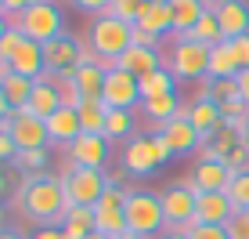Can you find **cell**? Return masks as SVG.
Listing matches in <instances>:
<instances>
[{"label": "cell", "instance_id": "1", "mask_svg": "<svg viewBox=\"0 0 249 239\" xmlns=\"http://www.w3.org/2000/svg\"><path fill=\"white\" fill-rule=\"evenodd\" d=\"M18 203L25 210V218L36 221L40 228H51V225H62L65 218V192H62V181L51 174H33L22 181V192H18Z\"/></svg>", "mask_w": 249, "mask_h": 239}, {"label": "cell", "instance_id": "2", "mask_svg": "<svg viewBox=\"0 0 249 239\" xmlns=\"http://www.w3.org/2000/svg\"><path fill=\"white\" fill-rule=\"evenodd\" d=\"M170 156H174V149H170V141L162 134H134L123 145V170L134 174V178H148Z\"/></svg>", "mask_w": 249, "mask_h": 239}, {"label": "cell", "instance_id": "3", "mask_svg": "<svg viewBox=\"0 0 249 239\" xmlns=\"http://www.w3.org/2000/svg\"><path fill=\"white\" fill-rule=\"evenodd\" d=\"M11 29H18L22 37L36 40V44H51V40L65 37V15L54 0H36L29 11H22L11 22Z\"/></svg>", "mask_w": 249, "mask_h": 239}, {"label": "cell", "instance_id": "4", "mask_svg": "<svg viewBox=\"0 0 249 239\" xmlns=\"http://www.w3.org/2000/svg\"><path fill=\"white\" fill-rule=\"evenodd\" d=\"M174 44H170L166 55V69L177 76V80H202L210 76V47L192 40L188 33H170Z\"/></svg>", "mask_w": 249, "mask_h": 239}, {"label": "cell", "instance_id": "5", "mask_svg": "<svg viewBox=\"0 0 249 239\" xmlns=\"http://www.w3.org/2000/svg\"><path fill=\"white\" fill-rule=\"evenodd\" d=\"M126 232L137 236H156L159 228H166V218H162V199L159 192H144V189H126Z\"/></svg>", "mask_w": 249, "mask_h": 239}, {"label": "cell", "instance_id": "6", "mask_svg": "<svg viewBox=\"0 0 249 239\" xmlns=\"http://www.w3.org/2000/svg\"><path fill=\"white\" fill-rule=\"evenodd\" d=\"M0 58L7 62V69L18 73V76H29V80L44 76V44L22 37L18 29L4 33V40H0Z\"/></svg>", "mask_w": 249, "mask_h": 239}, {"label": "cell", "instance_id": "7", "mask_svg": "<svg viewBox=\"0 0 249 239\" xmlns=\"http://www.w3.org/2000/svg\"><path fill=\"white\" fill-rule=\"evenodd\" d=\"M62 192H65V210L69 207H94V203L101 199V192L108 189V178L105 170H90V167H72L62 178Z\"/></svg>", "mask_w": 249, "mask_h": 239}, {"label": "cell", "instance_id": "8", "mask_svg": "<svg viewBox=\"0 0 249 239\" xmlns=\"http://www.w3.org/2000/svg\"><path fill=\"white\" fill-rule=\"evenodd\" d=\"M87 40L94 44V51H98L101 58H119L126 47L134 44V25L116 19V15H94L90 19V33Z\"/></svg>", "mask_w": 249, "mask_h": 239}, {"label": "cell", "instance_id": "9", "mask_svg": "<svg viewBox=\"0 0 249 239\" xmlns=\"http://www.w3.org/2000/svg\"><path fill=\"white\" fill-rule=\"evenodd\" d=\"M0 134H7V138L18 145V152H25V149H47V145H51L47 120L33 116L29 109H11V116L0 120Z\"/></svg>", "mask_w": 249, "mask_h": 239}, {"label": "cell", "instance_id": "10", "mask_svg": "<svg viewBox=\"0 0 249 239\" xmlns=\"http://www.w3.org/2000/svg\"><path fill=\"white\" fill-rule=\"evenodd\" d=\"M101 101L108 109H134L141 105V80L126 69L105 73V87H101Z\"/></svg>", "mask_w": 249, "mask_h": 239}, {"label": "cell", "instance_id": "11", "mask_svg": "<svg viewBox=\"0 0 249 239\" xmlns=\"http://www.w3.org/2000/svg\"><path fill=\"white\" fill-rule=\"evenodd\" d=\"M65 152H69V163H72V167L101 170L105 159H108V138H105V134H80Z\"/></svg>", "mask_w": 249, "mask_h": 239}, {"label": "cell", "instance_id": "12", "mask_svg": "<svg viewBox=\"0 0 249 239\" xmlns=\"http://www.w3.org/2000/svg\"><path fill=\"white\" fill-rule=\"evenodd\" d=\"M159 199H162V218H166V225H181V221L195 218V189H192V181L170 185L166 192H159Z\"/></svg>", "mask_w": 249, "mask_h": 239}, {"label": "cell", "instance_id": "13", "mask_svg": "<svg viewBox=\"0 0 249 239\" xmlns=\"http://www.w3.org/2000/svg\"><path fill=\"white\" fill-rule=\"evenodd\" d=\"M156 134H162V138L170 141V149H174V156H188V152L202 149V134L192 127V120L188 116H174L170 123H162Z\"/></svg>", "mask_w": 249, "mask_h": 239}, {"label": "cell", "instance_id": "14", "mask_svg": "<svg viewBox=\"0 0 249 239\" xmlns=\"http://www.w3.org/2000/svg\"><path fill=\"white\" fill-rule=\"evenodd\" d=\"M213 15L220 22L224 40H235V37H246L249 33V0H217Z\"/></svg>", "mask_w": 249, "mask_h": 239}, {"label": "cell", "instance_id": "15", "mask_svg": "<svg viewBox=\"0 0 249 239\" xmlns=\"http://www.w3.org/2000/svg\"><path fill=\"white\" fill-rule=\"evenodd\" d=\"M80 65V40L76 37H58L44 44V73H65Z\"/></svg>", "mask_w": 249, "mask_h": 239}, {"label": "cell", "instance_id": "16", "mask_svg": "<svg viewBox=\"0 0 249 239\" xmlns=\"http://www.w3.org/2000/svg\"><path fill=\"white\" fill-rule=\"evenodd\" d=\"M231 214H235V203L228 199V192H195L199 225H228Z\"/></svg>", "mask_w": 249, "mask_h": 239}, {"label": "cell", "instance_id": "17", "mask_svg": "<svg viewBox=\"0 0 249 239\" xmlns=\"http://www.w3.org/2000/svg\"><path fill=\"white\" fill-rule=\"evenodd\" d=\"M188 120H192V127H195V131L202 134V141H210L213 134H217L220 127H224V116H220V105H217V101H213L210 95H206V91H202V95L192 101V109H188Z\"/></svg>", "mask_w": 249, "mask_h": 239}, {"label": "cell", "instance_id": "18", "mask_svg": "<svg viewBox=\"0 0 249 239\" xmlns=\"http://www.w3.org/2000/svg\"><path fill=\"white\" fill-rule=\"evenodd\" d=\"M116 65L119 69H126V73H134L137 80H144L148 73H156V69H162L166 62H159V51H152V47H137V44H130L123 51V55L116 58Z\"/></svg>", "mask_w": 249, "mask_h": 239}, {"label": "cell", "instance_id": "19", "mask_svg": "<svg viewBox=\"0 0 249 239\" xmlns=\"http://www.w3.org/2000/svg\"><path fill=\"white\" fill-rule=\"evenodd\" d=\"M80 134H83V127H80V113H76V109L62 105L54 116H47V138L54 145H65V149H69Z\"/></svg>", "mask_w": 249, "mask_h": 239}, {"label": "cell", "instance_id": "20", "mask_svg": "<svg viewBox=\"0 0 249 239\" xmlns=\"http://www.w3.org/2000/svg\"><path fill=\"white\" fill-rule=\"evenodd\" d=\"M231 178H235V174L228 170V163H195L192 189L195 192H228Z\"/></svg>", "mask_w": 249, "mask_h": 239}, {"label": "cell", "instance_id": "21", "mask_svg": "<svg viewBox=\"0 0 249 239\" xmlns=\"http://www.w3.org/2000/svg\"><path fill=\"white\" fill-rule=\"evenodd\" d=\"M137 29L152 33V37H166V33H174V7H170V0H152L148 7H144V15L137 19Z\"/></svg>", "mask_w": 249, "mask_h": 239}, {"label": "cell", "instance_id": "22", "mask_svg": "<svg viewBox=\"0 0 249 239\" xmlns=\"http://www.w3.org/2000/svg\"><path fill=\"white\" fill-rule=\"evenodd\" d=\"M29 109L33 116H40V120H47V116H54L58 109H62V95H58V87L47 80V76H36V87H33V95H29Z\"/></svg>", "mask_w": 249, "mask_h": 239}, {"label": "cell", "instance_id": "23", "mask_svg": "<svg viewBox=\"0 0 249 239\" xmlns=\"http://www.w3.org/2000/svg\"><path fill=\"white\" fill-rule=\"evenodd\" d=\"M170 7H174V33H192L199 19L210 11L206 0H170Z\"/></svg>", "mask_w": 249, "mask_h": 239}, {"label": "cell", "instance_id": "24", "mask_svg": "<svg viewBox=\"0 0 249 239\" xmlns=\"http://www.w3.org/2000/svg\"><path fill=\"white\" fill-rule=\"evenodd\" d=\"M76 113H80L83 134H105V120H108V113H112V109H108L101 98H83Z\"/></svg>", "mask_w": 249, "mask_h": 239}, {"label": "cell", "instance_id": "25", "mask_svg": "<svg viewBox=\"0 0 249 239\" xmlns=\"http://www.w3.org/2000/svg\"><path fill=\"white\" fill-rule=\"evenodd\" d=\"M238 73L242 69H238L235 55H231L228 40H220L217 47H210V80H235Z\"/></svg>", "mask_w": 249, "mask_h": 239}, {"label": "cell", "instance_id": "26", "mask_svg": "<svg viewBox=\"0 0 249 239\" xmlns=\"http://www.w3.org/2000/svg\"><path fill=\"white\" fill-rule=\"evenodd\" d=\"M58 228H62L69 239H87L94 232V207H69Z\"/></svg>", "mask_w": 249, "mask_h": 239}, {"label": "cell", "instance_id": "27", "mask_svg": "<svg viewBox=\"0 0 249 239\" xmlns=\"http://www.w3.org/2000/svg\"><path fill=\"white\" fill-rule=\"evenodd\" d=\"M181 101H177V95H159V98H144L141 101V113L152 120V123H170L174 116H181Z\"/></svg>", "mask_w": 249, "mask_h": 239}, {"label": "cell", "instance_id": "28", "mask_svg": "<svg viewBox=\"0 0 249 239\" xmlns=\"http://www.w3.org/2000/svg\"><path fill=\"white\" fill-rule=\"evenodd\" d=\"M33 87H36V80H29V76H18V73H7L4 83H0V91H4L7 101H11V109H25V105H29Z\"/></svg>", "mask_w": 249, "mask_h": 239}, {"label": "cell", "instance_id": "29", "mask_svg": "<svg viewBox=\"0 0 249 239\" xmlns=\"http://www.w3.org/2000/svg\"><path fill=\"white\" fill-rule=\"evenodd\" d=\"M174 87H177V76L162 65V69L148 73V76L141 80V101H144V98H159V95H174Z\"/></svg>", "mask_w": 249, "mask_h": 239}, {"label": "cell", "instance_id": "30", "mask_svg": "<svg viewBox=\"0 0 249 239\" xmlns=\"http://www.w3.org/2000/svg\"><path fill=\"white\" fill-rule=\"evenodd\" d=\"M76 87H80L83 98H101L105 69H101V65H76Z\"/></svg>", "mask_w": 249, "mask_h": 239}, {"label": "cell", "instance_id": "31", "mask_svg": "<svg viewBox=\"0 0 249 239\" xmlns=\"http://www.w3.org/2000/svg\"><path fill=\"white\" fill-rule=\"evenodd\" d=\"M94 232L116 239L126 232V214L123 210H105V207H94Z\"/></svg>", "mask_w": 249, "mask_h": 239}, {"label": "cell", "instance_id": "32", "mask_svg": "<svg viewBox=\"0 0 249 239\" xmlns=\"http://www.w3.org/2000/svg\"><path fill=\"white\" fill-rule=\"evenodd\" d=\"M192 40H199V44H206V47H217L220 40H224V33H220V22H217V15L213 11H206L202 19H199V25H195L192 33H188Z\"/></svg>", "mask_w": 249, "mask_h": 239}, {"label": "cell", "instance_id": "33", "mask_svg": "<svg viewBox=\"0 0 249 239\" xmlns=\"http://www.w3.org/2000/svg\"><path fill=\"white\" fill-rule=\"evenodd\" d=\"M134 131V116H130V109H112L105 120V138L108 141H119V138H126V134Z\"/></svg>", "mask_w": 249, "mask_h": 239}, {"label": "cell", "instance_id": "34", "mask_svg": "<svg viewBox=\"0 0 249 239\" xmlns=\"http://www.w3.org/2000/svg\"><path fill=\"white\" fill-rule=\"evenodd\" d=\"M152 0H112V7H108V15H116V19L137 25V19L144 15V7H148Z\"/></svg>", "mask_w": 249, "mask_h": 239}, {"label": "cell", "instance_id": "35", "mask_svg": "<svg viewBox=\"0 0 249 239\" xmlns=\"http://www.w3.org/2000/svg\"><path fill=\"white\" fill-rule=\"evenodd\" d=\"M228 199L235 203V210H249V170H242V174L231 178V185H228Z\"/></svg>", "mask_w": 249, "mask_h": 239}, {"label": "cell", "instance_id": "36", "mask_svg": "<svg viewBox=\"0 0 249 239\" xmlns=\"http://www.w3.org/2000/svg\"><path fill=\"white\" fill-rule=\"evenodd\" d=\"M15 163H18V170H25V178H33L40 167H47V149H25L15 156Z\"/></svg>", "mask_w": 249, "mask_h": 239}, {"label": "cell", "instance_id": "37", "mask_svg": "<svg viewBox=\"0 0 249 239\" xmlns=\"http://www.w3.org/2000/svg\"><path fill=\"white\" fill-rule=\"evenodd\" d=\"M206 95L213 101H228V98H238L242 91H238V80H210L206 83Z\"/></svg>", "mask_w": 249, "mask_h": 239}, {"label": "cell", "instance_id": "38", "mask_svg": "<svg viewBox=\"0 0 249 239\" xmlns=\"http://www.w3.org/2000/svg\"><path fill=\"white\" fill-rule=\"evenodd\" d=\"M224 163H228V170L231 174H242V170H249V145L246 141H238L235 149L224 156Z\"/></svg>", "mask_w": 249, "mask_h": 239}, {"label": "cell", "instance_id": "39", "mask_svg": "<svg viewBox=\"0 0 249 239\" xmlns=\"http://www.w3.org/2000/svg\"><path fill=\"white\" fill-rule=\"evenodd\" d=\"M224 228H228L231 239H249V210H235Z\"/></svg>", "mask_w": 249, "mask_h": 239}, {"label": "cell", "instance_id": "40", "mask_svg": "<svg viewBox=\"0 0 249 239\" xmlns=\"http://www.w3.org/2000/svg\"><path fill=\"white\" fill-rule=\"evenodd\" d=\"M228 44H231V55H235L238 69H249V33H246V37H235V40H228Z\"/></svg>", "mask_w": 249, "mask_h": 239}, {"label": "cell", "instance_id": "41", "mask_svg": "<svg viewBox=\"0 0 249 239\" xmlns=\"http://www.w3.org/2000/svg\"><path fill=\"white\" fill-rule=\"evenodd\" d=\"M192 239H231V236H228L224 225H199L192 232Z\"/></svg>", "mask_w": 249, "mask_h": 239}, {"label": "cell", "instance_id": "42", "mask_svg": "<svg viewBox=\"0 0 249 239\" xmlns=\"http://www.w3.org/2000/svg\"><path fill=\"white\" fill-rule=\"evenodd\" d=\"M33 4H36V0H4V15H7V22H15L22 11H29Z\"/></svg>", "mask_w": 249, "mask_h": 239}, {"label": "cell", "instance_id": "43", "mask_svg": "<svg viewBox=\"0 0 249 239\" xmlns=\"http://www.w3.org/2000/svg\"><path fill=\"white\" fill-rule=\"evenodd\" d=\"M80 11H90V15H105L108 7H112V0H72Z\"/></svg>", "mask_w": 249, "mask_h": 239}, {"label": "cell", "instance_id": "44", "mask_svg": "<svg viewBox=\"0 0 249 239\" xmlns=\"http://www.w3.org/2000/svg\"><path fill=\"white\" fill-rule=\"evenodd\" d=\"M134 44H137V47L159 51V37H152V33H144V29H137V25H134Z\"/></svg>", "mask_w": 249, "mask_h": 239}, {"label": "cell", "instance_id": "45", "mask_svg": "<svg viewBox=\"0 0 249 239\" xmlns=\"http://www.w3.org/2000/svg\"><path fill=\"white\" fill-rule=\"evenodd\" d=\"M15 156H18V145L7 138V134H0V163H4V159H15Z\"/></svg>", "mask_w": 249, "mask_h": 239}, {"label": "cell", "instance_id": "46", "mask_svg": "<svg viewBox=\"0 0 249 239\" xmlns=\"http://www.w3.org/2000/svg\"><path fill=\"white\" fill-rule=\"evenodd\" d=\"M29 239H69V236H65L58 225H51V228H36V232H33Z\"/></svg>", "mask_w": 249, "mask_h": 239}, {"label": "cell", "instance_id": "47", "mask_svg": "<svg viewBox=\"0 0 249 239\" xmlns=\"http://www.w3.org/2000/svg\"><path fill=\"white\" fill-rule=\"evenodd\" d=\"M235 80H238V91H242V98L249 101V69H242V73L235 76Z\"/></svg>", "mask_w": 249, "mask_h": 239}, {"label": "cell", "instance_id": "48", "mask_svg": "<svg viewBox=\"0 0 249 239\" xmlns=\"http://www.w3.org/2000/svg\"><path fill=\"white\" fill-rule=\"evenodd\" d=\"M7 116H11V101H7L4 91H0V120H7Z\"/></svg>", "mask_w": 249, "mask_h": 239}, {"label": "cell", "instance_id": "49", "mask_svg": "<svg viewBox=\"0 0 249 239\" xmlns=\"http://www.w3.org/2000/svg\"><path fill=\"white\" fill-rule=\"evenodd\" d=\"M0 239H29V236H22V232H15V228H4V232H0Z\"/></svg>", "mask_w": 249, "mask_h": 239}, {"label": "cell", "instance_id": "50", "mask_svg": "<svg viewBox=\"0 0 249 239\" xmlns=\"http://www.w3.org/2000/svg\"><path fill=\"white\" fill-rule=\"evenodd\" d=\"M11 29V22H7V15H0V40H4V33Z\"/></svg>", "mask_w": 249, "mask_h": 239}, {"label": "cell", "instance_id": "51", "mask_svg": "<svg viewBox=\"0 0 249 239\" xmlns=\"http://www.w3.org/2000/svg\"><path fill=\"white\" fill-rule=\"evenodd\" d=\"M7 73H11V69H7V62L0 58V83H4V76H7Z\"/></svg>", "mask_w": 249, "mask_h": 239}, {"label": "cell", "instance_id": "52", "mask_svg": "<svg viewBox=\"0 0 249 239\" xmlns=\"http://www.w3.org/2000/svg\"><path fill=\"white\" fill-rule=\"evenodd\" d=\"M116 239H148V236H137V232H123V236H116Z\"/></svg>", "mask_w": 249, "mask_h": 239}, {"label": "cell", "instance_id": "53", "mask_svg": "<svg viewBox=\"0 0 249 239\" xmlns=\"http://www.w3.org/2000/svg\"><path fill=\"white\" fill-rule=\"evenodd\" d=\"M7 192V178H4V170H0V196Z\"/></svg>", "mask_w": 249, "mask_h": 239}, {"label": "cell", "instance_id": "54", "mask_svg": "<svg viewBox=\"0 0 249 239\" xmlns=\"http://www.w3.org/2000/svg\"><path fill=\"white\" fill-rule=\"evenodd\" d=\"M159 239H188V236H177V232H162Z\"/></svg>", "mask_w": 249, "mask_h": 239}, {"label": "cell", "instance_id": "55", "mask_svg": "<svg viewBox=\"0 0 249 239\" xmlns=\"http://www.w3.org/2000/svg\"><path fill=\"white\" fill-rule=\"evenodd\" d=\"M87 239H108V236H101V232H90V236H87Z\"/></svg>", "mask_w": 249, "mask_h": 239}, {"label": "cell", "instance_id": "56", "mask_svg": "<svg viewBox=\"0 0 249 239\" xmlns=\"http://www.w3.org/2000/svg\"><path fill=\"white\" fill-rule=\"evenodd\" d=\"M0 232H4V210H0Z\"/></svg>", "mask_w": 249, "mask_h": 239}, {"label": "cell", "instance_id": "57", "mask_svg": "<svg viewBox=\"0 0 249 239\" xmlns=\"http://www.w3.org/2000/svg\"><path fill=\"white\" fill-rule=\"evenodd\" d=\"M242 141H246V145H249V131H246V134H242Z\"/></svg>", "mask_w": 249, "mask_h": 239}, {"label": "cell", "instance_id": "58", "mask_svg": "<svg viewBox=\"0 0 249 239\" xmlns=\"http://www.w3.org/2000/svg\"><path fill=\"white\" fill-rule=\"evenodd\" d=\"M0 15H4V0H0Z\"/></svg>", "mask_w": 249, "mask_h": 239}]
</instances>
